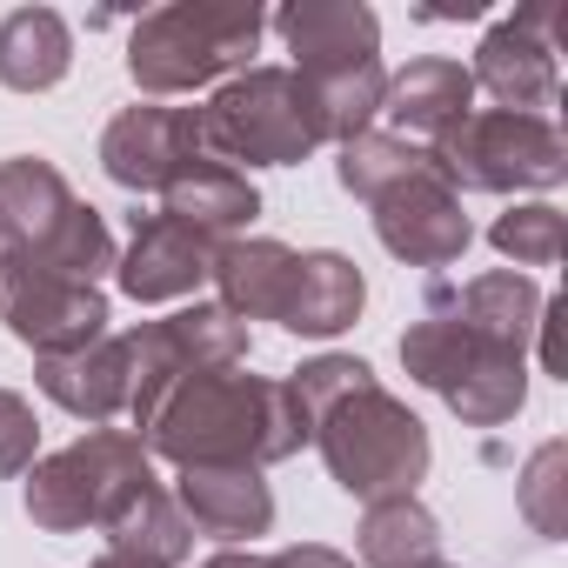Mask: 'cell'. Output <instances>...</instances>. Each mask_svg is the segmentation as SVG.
Masks as SVG:
<instances>
[{"label": "cell", "mask_w": 568, "mask_h": 568, "mask_svg": "<svg viewBox=\"0 0 568 568\" xmlns=\"http://www.w3.org/2000/svg\"><path fill=\"white\" fill-rule=\"evenodd\" d=\"M362 302H368L362 267L335 247H315L295 261V288H288V308H281V328L308 335V342H335L342 328L362 322Z\"/></svg>", "instance_id": "20"}, {"label": "cell", "mask_w": 568, "mask_h": 568, "mask_svg": "<svg viewBox=\"0 0 568 568\" xmlns=\"http://www.w3.org/2000/svg\"><path fill=\"white\" fill-rule=\"evenodd\" d=\"M174 501L187 528L214 541H254L274 528V488L261 481V468H181Z\"/></svg>", "instance_id": "17"}, {"label": "cell", "mask_w": 568, "mask_h": 568, "mask_svg": "<svg viewBox=\"0 0 568 568\" xmlns=\"http://www.w3.org/2000/svg\"><path fill=\"white\" fill-rule=\"evenodd\" d=\"M435 568H448V561H435Z\"/></svg>", "instance_id": "34"}, {"label": "cell", "mask_w": 568, "mask_h": 568, "mask_svg": "<svg viewBox=\"0 0 568 568\" xmlns=\"http://www.w3.org/2000/svg\"><path fill=\"white\" fill-rule=\"evenodd\" d=\"M34 382H41V395L54 408H68L74 422L101 428V422L128 415V388H134V375H128V335H101V342H88L74 355H41Z\"/></svg>", "instance_id": "15"}, {"label": "cell", "mask_w": 568, "mask_h": 568, "mask_svg": "<svg viewBox=\"0 0 568 568\" xmlns=\"http://www.w3.org/2000/svg\"><path fill=\"white\" fill-rule=\"evenodd\" d=\"M148 455L174 468H274L308 448V415L288 382L261 375H194L141 428Z\"/></svg>", "instance_id": "2"}, {"label": "cell", "mask_w": 568, "mask_h": 568, "mask_svg": "<svg viewBox=\"0 0 568 568\" xmlns=\"http://www.w3.org/2000/svg\"><path fill=\"white\" fill-rule=\"evenodd\" d=\"M355 548H362L368 568H435L442 561V521L415 495L368 501V515L355 528Z\"/></svg>", "instance_id": "24"}, {"label": "cell", "mask_w": 568, "mask_h": 568, "mask_svg": "<svg viewBox=\"0 0 568 568\" xmlns=\"http://www.w3.org/2000/svg\"><path fill=\"white\" fill-rule=\"evenodd\" d=\"M247 348H254V342H247V322H234L221 302H194V308H174L168 322L128 328V375H134V388H128V422L148 428L154 408H161L181 382H194V375H227V368L247 362Z\"/></svg>", "instance_id": "8"}, {"label": "cell", "mask_w": 568, "mask_h": 568, "mask_svg": "<svg viewBox=\"0 0 568 568\" xmlns=\"http://www.w3.org/2000/svg\"><path fill=\"white\" fill-rule=\"evenodd\" d=\"M261 568H355L342 548H322V541H295V548H281V555H267Z\"/></svg>", "instance_id": "31"}, {"label": "cell", "mask_w": 568, "mask_h": 568, "mask_svg": "<svg viewBox=\"0 0 568 568\" xmlns=\"http://www.w3.org/2000/svg\"><path fill=\"white\" fill-rule=\"evenodd\" d=\"M382 114L402 128V141L435 148L448 128H462V121L475 114V81H468V68H462V61H448V54L408 61V68L388 81Z\"/></svg>", "instance_id": "16"}, {"label": "cell", "mask_w": 568, "mask_h": 568, "mask_svg": "<svg viewBox=\"0 0 568 568\" xmlns=\"http://www.w3.org/2000/svg\"><path fill=\"white\" fill-rule=\"evenodd\" d=\"M555 21H561V14L548 8V0H535V8H521V14H508V21H495V28L481 34L468 81H475L481 94H495L501 114H541V121H548V108L561 101Z\"/></svg>", "instance_id": "10"}, {"label": "cell", "mask_w": 568, "mask_h": 568, "mask_svg": "<svg viewBox=\"0 0 568 568\" xmlns=\"http://www.w3.org/2000/svg\"><path fill=\"white\" fill-rule=\"evenodd\" d=\"M568 448L561 442H541L535 455H528V468H521V515H528V528L541 535V541H561V528H568Z\"/></svg>", "instance_id": "29"}, {"label": "cell", "mask_w": 568, "mask_h": 568, "mask_svg": "<svg viewBox=\"0 0 568 568\" xmlns=\"http://www.w3.org/2000/svg\"><path fill=\"white\" fill-rule=\"evenodd\" d=\"M201 148V108H161V101H134L108 121L101 134V168L108 181L134 187V194H161L181 168H194Z\"/></svg>", "instance_id": "11"}, {"label": "cell", "mask_w": 568, "mask_h": 568, "mask_svg": "<svg viewBox=\"0 0 568 568\" xmlns=\"http://www.w3.org/2000/svg\"><path fill=\"white\" fill-rule=\"evenodd\" d=\"M274 34L295 54L302 81L382 61V21L362 8V0H288V8L274 14Z\"/></svg>", "instance_id": "13"}, {"label": "cell", "mask_w": 568, "mask_h": 568, "mask_svg": "<svg viewBox=\"0 0 568 568\" xmlns=\"http://www.w3.org/2000/svg\"><path fill=\"white\" fill-rule=\"evenodd\" d=\"M161 214L181 221V227H194V234H207V241L221 247V241H234V234L261 214V194H254V181H247L241 168L201 154L194 168H181V174L161 187Z\"/></svg>", "instance_id": "21"}, {"label": "cell", "mask_w": 568, "mask_h": 568, "mask_svg": "<svg viewBox=\"0 0 568 568\" xmlns=\"http://www.w3.org/2000/svg\"><path fill=\"white\" fill-rule=\"evenodd\" d=\"M214 274V241L168 221V214H134L128 254H114V281L134 302H181Z\"/></svg>", "instance_id": "14"}, {"label": "cell", "mask_w": 568, "mask_h": 568, "mask_svg": "<svg viewBox=\"0 0 568 568\" xmlns=\"http://www.w3.org/2000/svg\"><path fill=\"white\" fill-rule=\"evenodd\" d=\"M74 68V34L54 8H14L0 21V88L48 94Z\"/></svg>", "instance_id": "23"}, {"label": "cell", "mask_w": 568, "mask_h": 568, "mask_svg": "<svg viewBox=\"0 0 568 568\" xmlns=\"http://www.w3.org/2000/svg\"><path fill=\"white\" fill-rule=\"evenodd\" d=\"M435 174L462 194H548L561 187L568 174V141L555 121L541 114H501V108H481L468 114L462 128H448L435 148H428Z\"/></svg>", "instance_id": "7"}, {"label": "cell", "mask_w": 568, "mask_h": 568, "mask_svg": "<svg viewBox=\"0 0 568 568\" xmlns=\"http://www.w3.org/2000/svg\"><path fill=\"white\" fill-rule=\"evenodd\" d=\"M428 168V148H415V141H402V134H355L348 148H342V161H335V174H342V187L355 194V201H382L388 187H402L408 174H422Z\"/></svg>", "instance_id": "27"}, {"label": "cell", "mask_w": 568, "mask_h": 568, "mask_svg": "<svg viewBox=\"0 0 568 568\" xmlns=\"http://www.w3.org/2000/svg\"><path fill=\"white\" fill-rule=\"evenodd\" d=\"M34 448H41V422L28 408V395L0 388V481L8 475H28L34 468Z\"/></svg>", "instance_id": "30"}, {"label": "cell", "mask_w": 568, "mask_h": 568, "mask_svg": "<svg viewBox=\"0 0 568 568\" xmlns=\"http://www.w3.org/2000/svg\"><path fill=\"white\" fill-rule=\"evenodd\" d=\"M267 14L254 0H174V8L148 14L128 41V74L148 101L168 94H194L234 68H247V54L261 48Z\"/></svg>", "instance_id": "3"}, {"label": "cell", "mask_w": 568, "mask_h": 568, "mask_svg": "<svg viewBox=\"0 0 568 568\" xmlns=\"http://www.w3.org/2000/svg\"><path fill=\"white\" fill-rule=\"evenodd\" d=\"M8 254L34 261L41 274H61V281H88V288H101V274H114V234H108L101 207H88V201H74L48 241H34V247H8Z\"/></svg>", "instance_id": "26"}, {"label": "cell", "mask_w": 568, "mask_h": 568, "mask_svg": "<svg viewBox=\"0 0 568 568\" xmlns=\"http://www.w3.org/2000/svg\"><path fill=\"white\" fill-rule=\"evenodd\" d=\"M402 368H408V382L435 388L468 428H501L528 402V355L508 342H488L448 315H422L402 335Z\"/></svg>", "instance_id": "6"}, {"label": "cell", "mask_w": 568, "mask_h": 568, "mask_svg": "<svg viewBox=\"0 0 568 568\" xmlns=\"http://www.w3.org/2000/svg\"><path fill=\"white\" fill-rule=\"evenodd\" d=\"M88 568H148V561H134V555H114V548H108V555H101V561H88Z\"/></svg>", "instance_id": "33"}, {"label": "cell", "mask_w": 568, "mask_h": 568, "mask_svg": "<svg viewBox=\"0 0 568 568\" xmlns=\"http://www.w3.org/2000/svg\"><path fill=\"white\" fill-rule=\"evenodd\" d=\"M322 114L315 94L302 88L295 68H247L214 88L201 108V148L214 161H247V168H295L322 148Z\"/></svg>", "instance_id": "4"}, {"label": "cell", "mask_w": 568, "mask_h": 568, "mask_svg": "<svg viewBox=\"0 0 568 568\" xmlns=\"http://www.w3.org/2000/svg\"><path fill=\"white\" fill-rule=\"evenodd\" d=\"M288 395L308 415V442L322 448L328 475L342 495L355 501H395L415 495V481L428 475V428L422 415H408V402H395L368 362L355 355H315L288 375Z\"/></svg>", "instance_id": "1"}, {"label": "cell", "mask_w": 568, "mask_h": 568, "mask_svg": "<svg viewBox=\"0 0 568 568\" xmlns=\"http://www.w3.org/2000/svg\"><path fill=\"white\" fill-rule=\"evenodd\" d=\"M68 207H74V187H68V174L54 161H41V154L0 161V247L48 241Z\"/></svg>", "instance_id": "22"}, {"label": "cell", "mask_w": 568, "mask_h": 568, "mask_svg": "<svg viewBox=\"0 0 568 568\" xmlns=\"http://www.w3.org/2000/svg\"><path fill=\"white\" fill-rule=\"evenodd\" d=\"M0 322H8L14 342L34 348V362L41 355H74V348L108 335V295L88 288V281L41 274L21 254H0Z\"/></svg>", "instance_id": "9"}, {"label": "cell", "mask_w": 568, "mask_h": 568, "mask_svg": "<svg viewBox=\"0 0 568 568\" xmlns=\"http://www.w3.org/2000/svg\"><path fill=\"white\" fill-rule=\"evenodd\" d=\"M148 488H154L148 442L128 428H88L81 442L28 468V515L48 535H81V528H108Z\"/></svg>", "instance_id": "5"}, {"label": "cell", "mask_w": 568, "mask_h": 568, "mask_svg": "<svg viewBox=\"0 0 568 568\" xmlns=\"http://www.w3.org/2000/svg\"><path fill=\"white\" fill-rule=\"evenodd\" d=\"M108 548L114 555H134V561H148V568H181L187 561V548H194V528H187V515H181V501L154 481L148 495H134L108 528Z\"/></svg>", "instance_id": "25"}, {"label": "cell", "mask_w": 568, "mask_h": 568, "mask_svg": "<svg viewBox=\"0 0 568 568\" xmlns=\"http://www.w3.org/2000/svg\"><path fill=\"white\" fill-rule=\"evenodd\" d=\"M488 241H495V254L515 261V274H521V267H555L561 247H568V221H561V207L528 201V207H508V214L488 227Z\"/></svg>", "instance_id": "28"}, {"label": "cell", "mask_w": 568, "mask_h": 568, "mask_svg": "<svg viewBox=\"0 0 568 568\" xmlns=\"http://www.w3.org/2000/svg\"><path fill=\"white\" fill-rule=\"evenodd\" d=\"M201 568H261V555H214V561H201Z\"/></svg>", "instance_id": "32"}, {"label": "cell", "mask_w": 568, "mask_h": 568, "mask_svg": "<svg viewBox=\"0 0 568 568\" xmlns=\"http://www.w3.org/2000/svg\"><path fill=\"white\" fill-rule=\"evenodd\" d=\"M375 234H382V247H388L395 261H408V267H448V261H462L468 241H475V227H468V214H462V194L435 174V161L375 201Z\"/></svg>", "instance_id": "12"}, {"label": "cell", "mask_w": 568, "mask_h": 568, "mask_svg": "<svg viewBox=\"0 0 568 568\" xmlns=\"http://www.w3.org/2000/svg\"><path fill=\"white\" fill-rule=\"evenodd\" d=\"M295 247H281L267 234H234L214 247V288H221V308L234 322H281L288 308V288H295Z\"/></svg>", "instance_id": "18"}, {"label": "cell", "mask_w": 568, "mask_h": 568, "mask_svg": "<svg viewBox=\"0 0 568 568\" xmlns=\"http://www.w3.org/2000/svg\"><path fill=\"white\" fill-rule=\"evenodd\" d=\"M541 302H548V295L535 288L528 274L495 267V274L462 281V288H435V295H428V315H448V322H462V328H475V335L508 342V348L528 355V335H535V322H541Z\"/></svg>", "instance_id": "19"}]
</instances>
